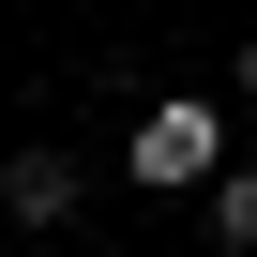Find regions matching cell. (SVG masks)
<instances>
[{
    "label": "cell",
    "mask_w": 257,
    "mask_h": 257,
    "mask_svg": "<svg viewBox=\"0 0 257 257\" xmlns=\"http://www.w3.org/2000/svg\"><path fill=\"white\" fill-rule=\"evenodd\" d=\"M242 106H257V31H242Z\"/></svg>",
    "instance_id": "cell-4"
},
{
    "label": "cell",
    "mask_w": 257,
    "mask_h": 257,
    "mask_svg": "<svg viewBox=\"0 0 257 257\" xmlns=\"http://www.w3.org/2000/svg\"><path fill=\"white\" fill-rule=\"evenodd\" d=\"M121 167H137L152 197L227 182V106H212V91H152V106H137V137H121Z\"/></svg>",
    "instance_id": "cell-1"
},
{
    "label": "cell",
    "mask_w": 257,
    "mask_h": 257,
    "mask_svg": "<svg viewBox=\"0 0 257 257\" xmlns=\"http://www.w3.org/2000/svg\"><path fill=\"white\" fill-rule=\"evenodd\" d=\"M76 212V152H16L0 167V227H61Z\"/></svg>",
    "instance_id": "cell-2"
},
{
    "label": "cell",
    "mask_w": 257,
    "mask_h": 257,
    "mask_svg": "<svg viewBox=\"0 0 257 257\" xmlns=\"http://www.w3.org/2000/svg\"><path fill=\"white\" fill-rule=\"evenodd\" d=\"M212 242H227V257H257V167H227V182H212Z\"/></svg>",
    "instance_id": "cell-3"
}]
</instances>
